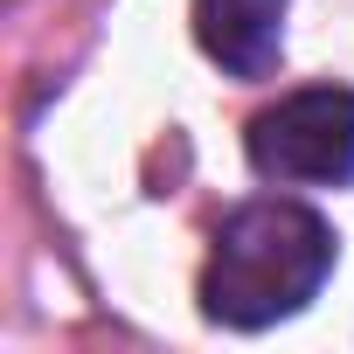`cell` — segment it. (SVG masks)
Returning a JSON list of instances; mask_svg holds the SVG:
<instances>
[{"mask_svg": "<svg viewBox=\"0 0 354 354\" xmlns=\"http://www.w3.org/2000/svg\"><path fill=\"white\" fill-rule=\"evenodd\" d=\"M333 271V223L292 195H257L223 216L202 264V313L216 326L257 333L292 319Z\"/></svg>", "mask_w": 354, "mask_h": 354, "instance_id": "1", "label": "cell"}, {"mask_svg": "<svg viewBox=\"0 0 354 354\" xmlns=\"http://www.w3.org/2000/svg\"><path fill=\"white\" fill-rule=\"evenodd\" d=\"M243 153L278 188H347L354 181V91L313 84L250 118Z\"/></svg>", "mask_w": 354, "mask_h": 354, "instance_id": "2", "label": "cell"}, {"mask_svg": "<svg viewBox=\"0 0 354 354\" xmlns=\"http://www.w3.org/2000/svg\"><path fill=\"white\" fill-rule=\"evenodd\" d=\"M195 42L223 77H271L285 49V0H195Z\"/></svg>", "mask_w": 354, "mask_h": 354, "instance_id": "3", "label": "cell"}]
</instances>
